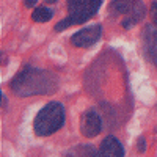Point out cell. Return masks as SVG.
<instances>
[{
    "label": "cell",
    "mask_w": 157,
    "mask_h": 157,
    "mask_svg": "<svg viewBox=\"0 0 157 157\" xmlns=\"http://www.w3.org/2000/svg\"><path fill=\"white\" fill-rule=\"evenodd\" d=\"M55 77L38 68H25L11 82V90L17 96H36L47 94L55 90Z\"/></svg>",
    "instance_id": "cell-1"
},
{
    "label": "cell",
    "mask_w": 157,
    "mask_h": 157,
    "mask_svg": "<svg viewBox=\"0 0 157 157\" xmlns=\"http://www.w3.org/2000/svg\"><path fill=\"white\" fill-rule=\"evenodd\" d=\"M64 123V109L60 102H49L44 109L39 110V113L35 118L33 129L36 135L47 137L63 126Z\"/></svg>",
    "instance_id": "cell-2"
},
{
    "label": "cell",
    "mask_w": 157,
    "mask_h": 157,
    "mask_svg": "<svg viewBox=\"0 0 157 157\" xmlns=\"http://www.w3.org/2000/svg\"><path fill=\"white\" fill-rule=\"evenodd\" d=\"M102 0H68V16L55 25V30L61 32L75 24H83L99 11Z\"/></svg>",
    "instance_id": "cell-3"
},
{
    "label": "cell",
    "mask_w": 157,
    "mask_h": 157,
    "mask_svg": "<svg viewBox=\"0 0 157 157\" xmlns=\"http://www.w3.org/2000/svg\"><path fill=\"white\" fill-rule=\"evenodd\" d=\"M112 17H123L121 25L124 29H132L145 16V5L141 0H113L109 5Z\"/></svg>",
    "instance_id": "cell-4"
},
{
    "label": "cell",
    "mask_w": 157,
    "mask_h": 157,
    "mask_svg": "<svg viewBox=\"0 0 157 157\" xmlns=\"http://www.w3.org/2000/svg\"><path fill=\"white\" fill-rule=\"evenodd\" d=\"M102 33V27L99 24L86 27L80 32H77L71 36V44L75 47H91L98 43V39L101 38Z\"/></svg>",
    "instance_id": "cell-5"
},
{
    "label": "cell",
    "mask_w": 157,
    "mask_h": 157,
    "mask_svg": "<svg viewBox=\"0 0 157 157\" xmlns=\"http://www.w3.org/2000/svg\"><path fill=\"white\" fill-rule=\"evenodd\" d=\"M101 129H102V120L98 115V112L96 110H86L82 115V120H80L82 135L86 138H93L101 132Z\"/></svg>",
    "instance_id": "cell-6"
},
{
    "label": "cell",
    "mask_w": 157,
    "mask_h": 157,
    "mask_svg": "<svg viewBox=\"0 0 157 157\" xmlns=\"http://www.w3.org/2000/svg\"><path fill=\"white\" fill-rule=\"evenodd\" d=\"M143 41H145V54L149 61L157 66V25H146L143 32Z\"/></svg>",
    "instance_id": "cell-7"
},
{
    "label": "cell",
    "mask_w": 157,
    "mask_h": 157,
    "mask_svg": "<svg viewBox=\"0 0 157 157\" xmlns=\"http://www.w3.org/2000/svg\"><path fill=\"white\" fill-rule=\"evenodd\" d=\"M99 154L110 155V157H123L124 155V149L121 146V143L118 141L115 137H107V138H104L102 143H101Z\"/></svg>",
    "instance_id": "cell-8"
},
{
    "label": "cell",
    "mask_w": 157,
    "mask_h": 157,
    "mask_svg": "<svg viewBox=\"0 0 157 157\" xmlns=\"http://www.w3.org/2000/svg\"><path fill=\"white\" fill-rule=\"evenodd\" d=\"M52 16H54V13H52V10L47 8V6H38L32 13V19L35 22H47V21L52 19Z\"/></svg>",
    "instance_id": "cell-9"
},
{
    "label": "cell",
    "mask_w": 157,
    "mask_h": 157,
    "mask_svg": "<svg viewBox=\"0 0 157 157\" xmlns=\"http://www.w3.org/2000/svg\"><path fill=\"white\" fill-rule=\"evenodd\" d=\"M151 17H152V22L157 25V2L151 5Z\"/></svg>",
    "instance_id": "cell-10"
},
{
    "label": "cell",
    "mask_w": 157,
    "mask_h": 157,
    "mask_svg": "<svg viewBox=\"0 0 157 157\" xmlns=\"http://www.w3.org/2000/svg\"><path fill=\"white\" fill-rule=\"evenodd\" d=\"M36 2H38V0H25V2H24V5L30 8V6H35V5H36Z\"/></svg>",
    "instance_id": "cell-11"
},
{
    "label": "cell",
    "mask_w": 157,
    "mask_h": 157,
    "mask_svg": "<svg viewBox=\"0 0 157 157\" xmlns=\"http://www.w3.org/2000/svg\"><path fill=\"white\" fill-rule=\"evenodd\" d=\"M46 3H54V2H57V0H44Z\"/></svg>",
    "instance_id": "cell-12"
}]
</instances>
